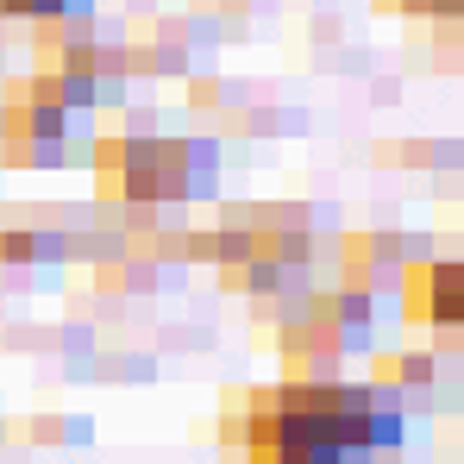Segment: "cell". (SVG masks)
<instances>
[{"label": "cell", "instance_id": "5", "mask_svg": "<svg viewBox=\"0 0 464 464\" xmlns=\"http://www.w3.org/2000/svg\"><path fill=\"white\" fill-rule=\"evenodd\" d=\"M0 264L32 270V227H0Z\"/></svg>", "mask_w": 464, "mask_h": 464}, {"label": "cell", "instance_id": "3", "mask_svg": "<svg viewBox=\"0 0 464 464\" xmlns=\"http://www.w3.org/2000/svg\"><path fill=\"white\" fill-rule=\"evenodd\" d=\"M389 163H408V169H440V176H452L464 163V145L459 139H408V145H383Z\"/></svg>", "mask_w": 464, "mask_h": 464}, {"label": "cell", "instance_id": "1", "mask_svg": "<svg viewBox=\"0 0 464 464\" xmlns=\"http://www.w3.org/2000/svg\"><path fill=\"white\" fill-rule=\"evenodd\" d=\"M401 320L408 326H433L452 333L464 326V264L459 257H414L401 264Z\"/></svg>", "mask_w": 464, "mask_h": 464}, {"label": "cell", "instance_id": "6", "mask_svg": "<svg viewBox=\"0 0 464 464\" xmlns=\"http://www.w3.org/2000/svg\"><path fill=\"white\" fill-rule=\"evenodd\" d=\"M383 6H401V13H414V19H427V0H383Z\"/></svg>", "mask_w": 464, "mask_h": 464}, {"label": "cell", "instance_id": "2", "mask_svg": "<svg viewBox=\"0 0 464 464\" xmlns=\"http://www.w3.org/2000/svg\"><path fill=\"white\" fill-rule=\"evenodd\" d=\"M326 320H333L345 358L377 345V302H371L364 289H333V295H326Z\"/></svg>", "mask_w": 464, "mask_h": 464}, {"label": "cell", "instance_id": "4", "mask_svg": "<svg viewBox=\"0 0 464 464\" xmlns=\"http://www.w3.org/2000/svg\"><path fill=\"white\" fill-rule=\"evenodd\" d=\"M88 433H94V427H88V420H63V414H51V420H32V440H44V446H63V440H88Z\"/></svg>", "mask_w": 464, "mask_h": 464}]
</instances>
